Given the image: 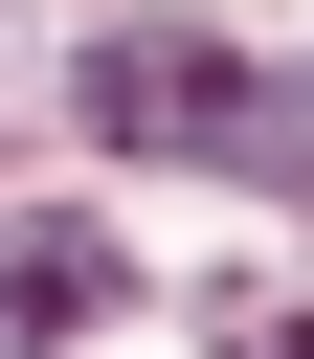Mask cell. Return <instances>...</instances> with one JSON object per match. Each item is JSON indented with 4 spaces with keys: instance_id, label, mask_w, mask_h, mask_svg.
<instances>
[{
    "instance_id": "6da1fadb",
    "label": "cell",
    "mask_w": 314,
    "mask_h": 359,
    "mask_svg": "<svg viewBox=\"0 0 314 359\" xmlns=\"http://www.w3.org/2000/svg\"><path fill=\"white\" fill-rule=\"evenodd\" d=\"M45 314H112V247L90 224H22L0 247V359H45Z\"/></svg>"
}]
</instances>
